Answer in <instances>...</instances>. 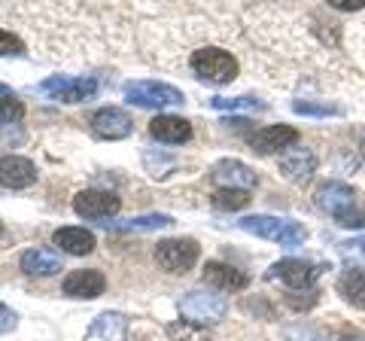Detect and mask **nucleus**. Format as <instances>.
<instances>
[{
  "label": "nucleus",
  "instance_id": "nucleus-1",
  "mask_svg": "<svg viewBox=\"0 0 365 341\" xmlns=\"http://www.w3.org/2000/svg\"><path fill=\"white\" fill-rule=\"evenodd\" d=\"M314 198H317V208L332 213L338 220V225H347V229H362L365 225V208L359 204V195L347 183L329 180V183H323L317 189Z\"/></svg>",
  "mask_w": 365,
  "mask_h": 341
},
{
  "label": "nucleus",
  "instance_id": "nucleus-2",
  "mask_svg": "<svg viewBox=\"0 0 365 341\" xmlns=\"http://www.w3.org/2000/svg\"><path fill=\"white\" fill-rule=\"evenodd\" d=\"M189 67L192 73L204 83H213V86H225L232 83L237 76V61L232 52H225L220 46H204V49H195L189 58Z\"/></svg>",
  "mask_w": 365,
  "mask_h": 341
},
{
  "label": "nucleus",
  "instance_id": "nucleus-3",
  "mask_svg": "<svg viewBox=\"0 0 365 341\" xmlns=\"http://www.w3.org/2000/svg\"><path fill=\"white\" fill-rule=\"evenodd\" d=\"M244 232L256 235V238H265V241H277L280 247H299L307 232L302 223L295 220H277V217H262V213H256V217H247L237 223Z\"/></svg>",
  "mask_w": 365,
  "mask_h": 341
},
{
  "label": "nucleus",
  "instance_id": "nucleus-4",
  "mask_svg": "<svg viewBox=\"0 0 365 341\" xmlns=\"http://www.w3.org/2000/svg\"><path fill=\"white\" fill-rule=\"evenodd\" d=\"M177 308L189 323H216L225 317L228 302L210 290H192L177 302Z\"/></svg>",
  "mask_w": 365,
  "mask_h": 341
},
{
  "label": "nucleus",
  "instance_id": "nucleus-5",
  "mask_svg": "<svg viewBox=\"0 0 365 341\" xmlns=\"http://www.w3.org/2000/svg\"><path fill=\"white\" fill-rule=\"evenodd\" d=\"M40 95H49L61 104H83V101L98 95V79L91 76H49L37 88Z\"/></svg>",
  "mask_w": 365,
  "mask_h": 341
},
{
  "label": "nucleus",
  "instance_id": "nucleus-6",
  "mask_svg": "<svg viewBox=\"0 0 365 341\" xmlns=\"http://www.w3.org/2000/svg\"><path fill=\"white\" fill-rule=\"evenodd\" d=\"M125 98L128 104L146 107V110H162V107H174L182 104V92L168 83H153V79H143V83H128L125 86Z\"/></svg>",
  "mask_w": 365,
  "mask_h": 341
},
{
  "label": "nucleus",
  "instance_id": "nucleus-7",
  "mask_svg": "<svg viewBox=\"0 0 365 341\" xmlns=\"http://www.w3.org/2000/svg\"><path fill=\"white\" fill-rule=\"evenodd\" d=\"M155 263L168 275H182L198 263V244L192 238H170V241L155 244Z\"/></svg>",
  "mask_w": 365,
  "mask_h": 341
},
{
  "label": "nucleus",
  "instance_id": "nucleus-8",
  "mask_svg": "<svg viewBox=\"0 0 365 341\" xmlns=\"http://www.w3.org/2000/svg\"><path fill=\"white\" fill-rule=\"evenodd\" d=\"M119 208H122L119 195L104 192V189H86L73 198V210L83 220H113L119 213Z\"/></svg>",
  "mask_w": 365,
  "mask_h": 341
},
{
  "label": "nucleus",
  "instance_id": "nucleus-9",
  "mask_svg": "<svg viewBox=\"0 0 365 341\" xmlns=\"http://www.w3.org/2000/svg\"><path fill=\"white\" fill-rule=\"evenodd\" d=\"M268 278L283 280L289 290H304L319 278V265L304 263V259H280V263L271 265Z\"/></svg>",
  "mask_w": 365,
  "mask_h": 341
},
{
  "label": "nucleus",
  "instance_id": "nucleus-10",
  "mask_svg": "<svg viewBox=\"0 0 365 341\" xmlns=\"http://www.w3.org/2000/svg\"><path fill=\"white\" fill-rule=\"evenodd\" d=\"M213 183H220L222 189H253L256 186V170L237 162V158H222V162H216L213 170H210Z\"/></svg>",
  "mask_w": 365,
  "mask_h": 341
},
{
  "label": "nucleus",
  "instance_id": "nucleus-11",
  "mask_svg": "<svg viewBox=\"0 0 365 341\" xmlns=\"http://www.w3.org/2000/svg\"><path fill=\"white\" fill-rule=\"evenodd\" d=\"M295 141H299V131H295L292 125H268V128H259V131L250 134V146L262 156L289 150Z\"/></svg>",
  "mask_w": 365,
  "mask_h": 341
},
{
  "label": "nucleus",
  "instance_id": "nucleus-12",
  "mask_svg": "<svg viewBox=\"0 0 365 341\" xmlns=\"http://www.w3.org/2000/svg\"><path fill=\"white\" fill-rule=\"evenodd\" d=\"M91 131L104 141H122L131 134V116L119 107H101L91 116Z\"/></svg>",
  "mask_w": 365,
  "mask_h": 341
},
{
  "label": "nucleus",
  "instance_id": "nucleus-13",
  "mask_svg": "<svg viewBox=\"0 0 365 341\" xmlns=\"http://www.w3.org/2000/svg\"><path fill=\"white\" fill-rule=\"evenodd\" d=\"M107 287V278L101 275L98 268H79V271H71L64 278V295L71 299H98L101 292Z\"/></svg>",
  "mask_w": 365,
  "mask_h": 341
},
{
  "label": "nucleus",
  "instance_id": "nucleus-14",
  "mask_svg": "<svg viewBox=\"0 0 365 341\" xmlns=\"http://www.w3.org/2000/svg\"><path fill=\"white\" fill-rule=\"evenodd\" d=\"M37 180V168L31 158L21 156H4L0 158V186L6 189H28Z\"/></svg>",
  "mask_w": 365,
  "mask_h": 341
},
{
  "label": "nucleus",
  "instance_id": "nucleus-15",
  "mask_svg": "<svg viewBox=\"0 0 365 341\" xmlns=\"http://www.w3.org/2000/svg\"><path fill=\"white\" fill-rule=\"evenodd\" d=\"M280 170L289 180H295V183H304V180H311V174L317 170L314 150H307V146H292V150H287V153L280 156Z\"/></svg>",
  "mask_w": 365,
  "mask_h": 341
},
{
  "label": "nucleus",
  "instance_id": "nucleus-16",
  "mask_svg": "<svg viewBox=\"0 0 365 341\" xmlns=\"http://www.w3.org/2000/svg\"><path fill=\"white\" fill-rule=\"evenodd\" d=\"M204 283H210V287H216V290H225V292H237V290L247 287L250 278L244 275L241 268H235V265L207 263V265H204Z\"/></svg>",
  "mask_w": 365,
  "mask_h": 341
},
{
  "label": "nucleus",
  "instance_id": "nucleus-17",
  "mask_svg": "<svg viewBox=\"0 0 365 341\" xmlns=\"http://www.w3.org/2000/svg\"><path fill=\"white\" fill-rule=\"evenodd\" d=\"M125 329H128V320L125 314L119 311H104L91 320L88 332H86V341H122L125 338Z\"/></svg>",
  "mask_w": 365,
  "mask_h": 341
},
{
  "label": "nucleus",
  "instance_id": "nucleus-18",
  "mask_svg": "<svg viewBox=\"0 0 365 341\" xmlns=\"http://www.w3.org/2000/svg\"><path fill=\"white\" fill-rule=\"evenodd\" d=\"M21 271H28V275H58L61 271V256L55 253V250H43V247H34V250H25L21 253Z\"/></svg>",
  "mask_w": 365,
  "mask_h": 341
},
{
  "label": "nucleus",
  "instance_id": "nucleus-19",
  "mask_svg": "<svg viewBox=\"0 0 365 341\" xmlns=\"http://www.w3.org/2000/svg\"><path fill=\"white\" fill-rule=\"evenodd\" d=\"M150 134L162 143H186L192 138V125L180 116H155L150 122Z\"/></svg>",
  "mask_w": 365,
  "mask_h": 341
},
{
  "label": "nucleus",
  "instance_id": "nucleus-20",
  "mask_svg": "<svg viewBox=\"0 0 365 341\" xmlns=\"http://www.w3.org/2000/svg\"><path fill=\"white\" fill-rule=\"evenodd\" d=\"M52 244L61 247L64 253L71 256H86L95 250V235H91L88 229H76V225H67V229H58L52 235Z\"/></svg>",
  "mask_w": 365,
  "mask_h": 341
},
{
  "label": "nucleus",
  "instance_id": "nucleus-21",
  "mask_svg": "<svg viewBox=\"0 0 365 341\" xmlns=\"http://www.w3.org/2000/svg\"><path fill=\"white\" fill-rule=\"evenodd\" d=\"M338 295L353 308H365V268H347L338 278Z\"/></svg>",
  "mask_w": 365,
  "mask_h": 341
},
{
  "label": "nucleus",
  "instance_id": "nucleus-22",
  "mask_svg": "<svg viewBox=\"0 0 365 341\" xmlns=\"http://www.w3.org/2000/svg\"><path fill=\"white\" fill-rule=\"evenodd\" d=\"M174 220L168 213H143V217H131L125 223H104L110 232H153V229H165Z\"/></svg>",
  "mask_w": 365,
  "mask_h": 341
},
{
  "label": "nucleus",
  "instance_id": "nucleus-23",
  "mask_svg": "<svg viewBox=\"0 0 365 341\" xmlns=\"http://www.w3.org/2000/svg\"><path fill=\"white\" fill-rule=\"evenodd\" d=\"M25 116V107H21V101L16 98L13 88L0 86V125H9V122H19Z\"/></svg>",
  "mask_w": 365,
  "mask_h": 341
},
{
  "label": "nucleus",
  "instance_id": "nucleus-24",
  "mask_svg": "<svg viewBox=\"0 0 365 341\" xmlns=\"http://www.w3.org/2000/svg\"><path fill=\"white\" fill-rule=\"evenodd\" d=\"M247 204H250V192H244V189H220L213 195L216 210H241Z\"/></svg>",
  "mask_w": 365,
  "mask_h": 341
},
{
  "label": "nucleus",
  "instance_id": "nucleus-25",
  "mask_svg": "<svg viewBox=\"0 0 365 341\" xmlns=\"http://www.w3.org/2000/svg\"><path fill=\"white\" fill-rule=\"evenodd\" d=\"M213 110H265L259 98H250V95H241V98H213L210 101Z\"/></svg>",
  "mask_w": 365,
  "mask_h": 341
},
{
  "label": "nucleus",
  "instance_id": "nucleus-26",
  "mask_svg": "<svg viewBox=\"0 0 365 341\" xmlns=\"http://www.w3.org/2000/svg\"><path fill=\"white\" fill-rule=\"evenodd\" d=\"M295 113L302 116H338L341 107H332V104H314V101H295L292 104Z\"/></svg>",
  "mask_w": 365,
  "mask_h": 341
},
{
  "label": "nucleus",
  "instance_id": "nucleus-27",
  "mask_svg": "<svg viewBox=\"0 0 365 341\" xmlns=\"http://www.w3.org/2000/svg\"><path fill=\"white\" fill-rule=\"evenodd\" d=\"M0 55H25V43H21L16 34L0 28Z\"/></svg>",
  "mask_w": 365,
  "mask_h": 341
},
{
  "label": "nucleus",
  "instance_id": "nucleus-28",
  "mask_svg": "<svg viewBox=\"0 0 365 341\" xmlns=\"http://www.w3.org/2000/svg\"><path fill=\"white\" fill-rule=\"evenodd\" d=\"M16 323H19L16 311H13V308H6V305L0 302V332H13Z\"/></svg>",
  "mask_w": 365,
  "mask_h": 341
},
{
  "label": "nucleus",
  "instance_id": "nucleus-29",
  "mask_svg": "<svg viewBox=\"0 0 365 341\" xmlns=\"http://www.w3.org/2000/svg\"><path fill=\"white\" fill-rule=\"evenodd\" d=\"M365 0H332L335 9H362Z\"/></svg>",
  "mask_w": 365,
  "mask_h": 341
},
{
  "label": "nucleus",
  "instance_id": "nucleus-30",
  "mask_svg": "<svg viewBox=\"0 0 365 341\" xmlns=\"http://www.w3.org/2000/svg\"><path fill=\"white\" fill-rule=\"evenodd\" d=\"M341 341H365L359 329H341Z\"/></svg>",
  "mask_w": 365,
  "mask_h": 341
},
{
  "label": "nucleus",
  "instance_id": "nucleus-31",
  "mask_svg": "<svg viewBox=\"0 0 365 341\" xmlns=\"http://www.w3.org/2000/svg\"><path fill=\"white\" fill-rule=\"evenodd\" d=\"M347 247H359L362 253H365V241H356V244H347Z\"/></svg>",
  "mask_w": 365,
  "mask_h": 341
},
{
  "label": "nucleus",
  "instance_id": "nucleus-32",
  "mask_svg": "<svg viewBox=\"0 0 365 341\" xmlns=\"http://www.w3.org/2000/svg\"><path fill=\"white\" fill-rule=\"evenodd\" d=\"M362 158H365V141H362Z\"/></svg>",
  "mask_w": 365,
  "mask_h": 341
},
{
  "label": "nucleus",
  "instance_id": "nucleus-33",
  "mask_svg": "<svg viewBox=\"0 0 365 341\" xmlns=\"http://www.w3.org/2000/svg\"><path fill=\"white\" fill-rule=\"evenodd\" d=\"M0 235H4V225H0Z\"/></svg>",
  "mask_w": 365,
  "mask_h": 341
}]
</instances>
